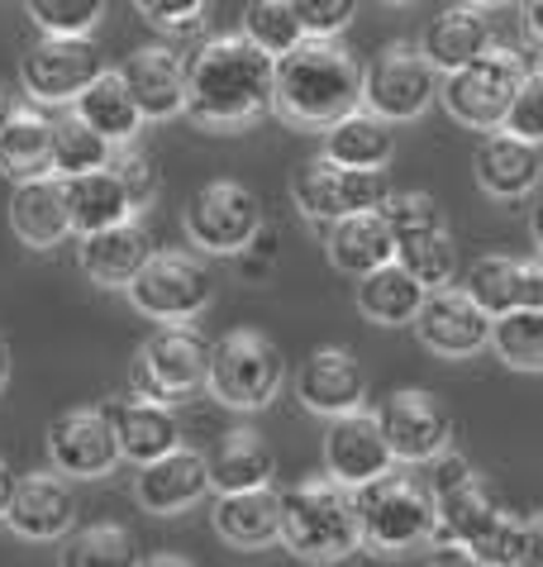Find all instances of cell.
I'll list each match as a JSON object with an SVG mask.
<instances>
[{"mask_svg":"<svg viewBox=\"0 0 543 567\" xmlns=\"http://www.w3.org/2000/svg\"><path fill=\"white\" fill-rule=\"evenodd\" d=\"M277 58L253 49L244 34L205 39L186 58V115L205 130H244L272 110Z\"/></svg>","mask_w":543,"mask_h":567,"instance_id":"obj_1","label":"cell"},{"mask_svg":"<svg viewBox=\"0 0 543 567\" xmlns=\"http://www.w3.org/2000/svg\"><path fill=\"white\" fill-rule=\"evenodd\" d=\"M272 110L296 130H334L362 110V68L339 39H306L296 53L277 58Z\"/></svg>","mask_w":543,"mask_h":567,"instance_id":"obj_2","label":"cell"},{"mask_svg":"<svg viewBox=\"0 0 543 567\" xmlns=\"http://www.w3.org/2000/svg\"><path fill=\"white\" fill-rule=\"evenodd\" d=\"M281 544L300 563H315V567L354 558L362 548L354 492L334 477L296 482L291 492H281Z\"/></svg>","mask_w":543,"mask_h":567,"instance_id":"obj_3","label":"cell"},{"mask_svg":"<svg viewBox=\"0 0 543 567\" xmlns=\"http://www.w3.org/2000/svg\"><path fill=\"white\" fill-rule=\"evenodd\" d=\"M354 506L362 548H372L381 558H401L410 548L429 544V534H434V496L410 472H387L381 482L362 486V492H354Z\"/></svg>","mask_w":543,"mask_h":567,"instance_id":"obj_4","label":"cell"},{"mask_svg":"<svg viewBox=\"0 0 543 567\" xmlns=\"http://www.w3.org/2000/svg\"><path fill=\"white\" fill-rule=\"evenodd\" d=\"M524 76H530V62H524L515 49L496 43L491 53H482L477 62H468L462 72L443 76L439 96H443V110L468 124V130H505L510 120V105H515Z\"/></svg>","mask_w":543,"mask_h":567,"instance_id":"obj_5","label":"cell"},{"mask_svg":"<svg viewBox=\"0 0 543 567\" xmlns=\"http://www.w3.org/2000/svg\"><path fill=\"white\" fill-rule=\"evenodd\" d=\"M286 382V362L263 329H229L211 343V386L229 411H263Z\"/></svg>","mask_w":543,"mask_h":567,"instance_id":"obj_6","label":"cell"},{"mask_svg":"<svg viewBox=\"0 0 543 567\" xmlns=\"http://www.w3.org/2000/svg\"><path fill=\"white\" fill-rule=\"evenodd\" d=\"M134 396L177 405L196 386L211 382V339L196 324H157L130 368Z\"/></svg>","mask_w":543,"mask_h":567,"instance_id":"obj_7","label":"cell"},{"mask_svg":"<svg viewBox=\"0 0 543 567\" xmlns=\"http://www.w3.org/2000/svg\"><path fill=\"white\" fill-rule=\"evenodd\" d=\"M291 196H296L300 215L315 219L319 229H329V225H339V219L387 210V200H391L396 192H391V177H387V172L339 167V163H329V157L319 153V157H310V163L296 172Z\"/></svg>","mask_w":543,"mask_h":567,"instance_id":"obj_8","label":"cell"},{"mask_svg":"<svg viewBox=\"0 0 543 567\" xmlns=\"http://www.w3.org/2000/svg\"><path fill=\"white\" fill-rule=\"evenodd\" d=\"M186 239L205 254H244L263 239V206L244 182H205L182 210Z\"/></svg>","mask_w":543,"mask_h":567,"instance_id":"obj_9","label":"cell"},{"mask_svg":"<svg viewBox=\"0 0 543 567\" xmlns=\"http://www.w3.org/2000/svg\"><path fill=\"white\" fill-rule=\"evenodd\" d=\"M439 86L443 76L429 68V58L414 43H387L362 72V105L387 124H406L439 101Z\"/></svg>","mask_w":543,"mask_h":567,"instance_id":"obj_10","label":"cell"},{"mask_svg":"<svg viewBox=\"0 0 543 567\" xmlns=\"http://www.w3.org/2000/svg\"><path fill=\"white\" fill-rule=\"evenodd\" d=\"M130 301L139 315L163 324H186L215 301V281L201 258L191 254H153V262L130 287Z\"/></svg>","mask_w":543,"mask_h":567,"instance_id":"obj_11","label":"cell"},{"mask_svg":"<svg viewBox=\"0 0 543 567\" xmlns=\"http://www.w3.org/2000/svg\"><path fill=\"white\" fill-rule=\"evenodd\" d=\"M110 68H105V58H101V43L95 39H53V34H43L34 49L24 53V91L34 101L43 105H58V101H72L91 86V82H101Z\"/></svg>","mask_w":543,"mask_h":567,"instance_id":"obj_12","label":"cell"},{"mask_svg":"<svg viewBox=\"0 0 543 567\" xmlns=\"http://www.w3.org/2000/svg\"><path fill=\"white\" fill-rule=\"evenodd\" d=\"M377 420H381V434H387L396 463H434L453 444L449 405H443L439 396H429V391H420V386L391 391V396L381 401Z\"/></svg>","mask_w":543,"mask_h":567,"instance_id":"obj_13","label":"cell"},{"mask_svg":"<svg viewBox=\"0 0 543 567\" xmlns=\"http://www.w3.org/2000/svg\"><path fill=\"white\" fill-rule=\"evenodd\" d=\"M48 463H53L58 477H76V482L110 477L120 463V439L110 415L91 411V405L58 415L48 424Z\"/></svg>","mask_w":543,"mask_h":567,"instance_id":"obj_14","label":"cell"},{"mask_svg":"<svg viewBox=\"0 0 543 567\" xmlns=\"http://www.w3.org/2000/svg\"><path fill=\"white\" fill-rule=\"evenodd\" d=\"M325 467H329L334 482L348 486V492H362V486L387 477L396 467V453L387 444V434H381V420L372 411H354V415L329 420Z\"/></svg>","mask_w":543,"mask_h":567,"instance_id":"obj_15","label":"cell"},{"mask_svg":"<svg viewBox=\"0 0 543 567\" xmlns=\"http://www.w3.org/2000/svg\"><path fill=\"white\" fill-rule=\"evenodd\" d=\"M491 315L472 301L462 287H443V291H429L420 315H414V334L429 353L439 358H472L491 343Z\"/></svg>","mask_w":543,"mask_h":567,"instance_id":"obj_16","label":"cell"},{"mask_svg":"<svg viewBox=\"0 0 543 567\" xmlns=\"http://www.w3.org/2000/svg\"><path fill=\"white\" fill-rule=\"evenodd\" d=\"M296 396L310 415H354L367 401V372L348 349H315L296 372Z\"/></svg>","mask_w":543,"mask_h":567,"instance_id":"obj_17","label":"cell"},{"mask_svg":"<svg viewBox=\"0 0 543 567\" xmlns=\"http://www.w3.org/2000/svg\"><path fill=\"white\" fill-rule=\"evenodd\" d=\"M120 82L130 86L143 120H172L186 115V58L172 53L167 43H143L120 62Z\"/></svg>","mask_w":543,"mask_h":567,"instance_id":"obj_18","label":"cell"},{"mask_svg":"<svg viewBox=\"0 0 543 567\" xmlns=\"http://www.w3.org/2000/svg\"><path fill=\"white\" fill-rule=\"evenodd\" d=\"M462 291H468L491 320L515 315V310H543V262L486 254L462 272Z\"/></svg>","mask_w":543,"mask_h":567,"instance_id":"obj_19","label":"cell"},{"mask_svg":"<svg viewBox=\"0 0 543 567\" xmlns=\"http://www.w3.org/2000/svg\"><path fill=\"white\" fill-rule=\"evenodd\" d=\"M6 525L29 544L72 539L76 496H72L68 477H58V472H29V477H20V492H14Z\"/></svg>","mask_w":543,"mask_h":567,"instance_id":"obj_20","label":"cell"},{"mask_svg":"<svg viewBox=\"0 0 543 567\" xmlns=\"http://www.w3.org/2000/svg\"><path fill=\"white\" fill-rule=\"evenodd\" d=\"M205 496H211V458L186 444L177 453H167V458L139 467L134 501L148 515H182Z\"/></svg>","mask_w":543,"mask_h":567,"instance_id":"obj_21","label":"cell"},{"mask_svg":"<svg viewBox=\"0 0 543 567\" xmlns=\"http://www.w3.org/2000/svg\"><path fill=\"white\" fill-rule=\"evenodd\" d=\"M153 254H157L153 234H148V225H139V219L86 234V239L76 244V262H82V272L95 287H124V291L139 281V272L153 262Z\"/></svg>","mask_w":543,"mask_h":567,"instance_id":"obj_22","label":"cell"},{"mask_svg":"<svg viewBox=\"0 0 543 567\" xmlns=\"http://www.w3.org/2000/svg\"><path fill=\"white\" fill-rule=\"evenodd\" d=\"M110 424H115V439H120V458H130L139 467H148L157 458L182 449V424L177 411L163 401H148V396H120L115 405H105Z\"/></svg>","mask_w":543,"mask_h":567,"instance_id":"obj_23","label":"cell"},{"mask_svg":"<svg viewBox=\"0 0 543 567\" xmlns=\"http://www.w3.org/2000/svg\"><path fill=\"white\" fill-rule=\"evenodd\" d=\"M10 229L24 248H58L72 229V210H68V186L62 177H39V182H20L10 196Z\"/></svg>","mask_w":543,"mask_h":567,"instance_id":"obj_24","label":"cell"},{"mask_svg":"<svg viewBox=\"0 0 543 567\" xmlns=\"http://www.w3.org/2000/svg\"><path fill=\"white\" fill-rule=\"evenodd\" d=\"M472 167H477V186H482L486 196L520 200V196H530L543 177V153H539V144H524V138H515L510 130H496L482 138Z\"/></svg>","mask_w":543,"mask_h":567,"instance_id":"obj_25","label":"cell"},{"mask_svg":"<svg viewBox=\"0 0 543 567\" xmlns=\"http://www.w3.org/2000/svg\"><path fill=\"white\" fill-rule=\"evenodd\" d=\"M496 49V39H491V20L477 6H453L429 20L424 39H420V53L429 58V68L439 76H453L462 72L468 62H477L482 53Z\"/></svg>","mask_w":543,"mask_h":567,"instance_id":"obj_26","label":"cell"},{"mask_svg":"<svg viewBox=\"0 0 543 567\" xmlns=\"http://www.w3.org/2000/svg\"><path fill=\"white\" fill-rule=\"evenodd\" d=\"M325 254L329 262L348 277H372L377 267L396 262V234L387 225V215L372 210V215H354V219H339V225L325 229Z\"/></svg>","mask_w":543,"mask_h":567,"instance_id":"obj_27","label":"cell"},{"mask_svg":"<svg viewBox=\"0 0 543 567\" xmlns=\"http://www.w3.org/2000/svg\"><path fill=\"white\" fill-rule=\"evenodd\" d=\"M505 511L501 501L491 496V486L482 477H472L468 486H458L449 496H434V534H429V544L434 548H468L482 539V534L496 525Z\"/></svg>","mask_w":543,"mask_h":567,"instance_id":"obj_28","label":"cell"},{"mask_svg":"<svg viewBox=\"0 0 543 567\" xmlns=\"http://www.w3.org/2000/svg\"><path fill=\"white\" fill-rule=\"evenodd\" d=\"M215 534L229 548H267L281 544V496L263 486V492H234L215 501Z\"/></svg>","mask_w":543,"mask_h":567,"instance_id":"obj_29","label":"cell"},{"mask_svg":"<svg viewBox=\"0 0 543 567\" xmlns=\"http://www.w3.org/2000/svg\"><path fill=\"white\" fill-rule=\"evenodd\" d=\"M0 172L20 186L53 177V120L34 105H20L0 130Z\"/></svg>","mask_w":543,"mask_h":567,"instance_id":"obj_30","label":"cell"},{"mask_svg":"<svg viewBox=\"0 0 543 567\" xmlns=\"http://www.w3.org/2000/svg\"><path fill=\"white\" fill-rule=\"evenodd\" d=\"M325 157L358 172H387V163L396 157V124H387L362 105L348 120L334 124V130H325Z\"/></svg>","mask_w":543,"mask_h":567,"instance_id":"obj_31","label":"cell"},{"mask_svg":"<svg viewBox=\"0 0 543 567\" xmlns=\"http://www.w3.org/2000/svg\"><path fill=\"white\" fill-rule=\"evenodd\" d=\"M272 472H277V458L263 444V434L253 430H229L211 453V486L219 496L263 492V486H272Z\"/></svg>","mask_w":543,"mask_h":567,"instance_id":"obj_32","label":"cell"},{"mask_svg":"<svg viewBox=\"0 0 543 567\" xmlns=\"http://www.w3.org/2000/svg\"><path fill=\"white\" fill-rule=\"evenodd\" d=\"M68 186V210H72V229L82 234H101L110 225H124L134 219V200L124 192V182L115 177V167H101V172H86V177H72L62 182Z\"/></svg>","mask_w":543,"mask_h":567,"instance_id":"obj_33","label":"cell"},{"mask_svg":"<svg viewBox=\"0 0 543 567\" xmlns=\"http://www.w3.org/2000/svg\"><path fill=\"white\" fill-rule=\"evenodd\" d=\"M424 287L414 281L401 262H387V267H377L372 277H362L358 281V310L367 315L372 324H387V329H396V324H414V315H420V306H424Z\"/></svg>","mask_w":543,"mask_h":567,"instance_id":"obj_34","label":"cell"},{"mask_svg":"<svg viewBox=\"0 0 543 567\" xmlns=\"http://www.w3.org/2000/svg\"><path fill=\"white\" fill-rule=\"evenodd\" d=\"M76 120H86L105 144H130V138L143 130V110L134 105L130 86L120 82V72H105L101 82H91L82 96H76Z\"/></svg>","mask_w":543,"mask_h":567,"instance_id":"obj_35","label":"cell"},{"mask_svg":"<svg viewBox=\"0 0 543 567\" xmlns=\"http://www.w3.org/2000/svg\"><path fill=\"white\" fill-rule=\"evenodd\" d=\"M110 148L115 144H105L86 120H76V115L53 120V177L72 182V177H86V172L110 167L115 163V153Z\"/></svg>","mask_w":543,"mask_h":567,"instance_id":"obj_36","label":"cell"},{"mask_svg":"<svg viewBox=\"0 0 543 567\" xmlns=\"http://www.w3.org/2000/svg\"><path fill=\"white\" fill-rule=\"evenodd\" d=\"M238 34H244L253 49H263L267 58H286L306 43V24H300L291 0H248Z\"/></svg>","mask_w":543,"mask_h":567,"instance_id":"obj_37","label":"cell"},{"mask_svg":"<svg viewBox=\"0 0 543 567\" xmlns=\"http://www.w3.org/2000/svg\"><path fill=\"white\" fill-rule=\"evenodd\" d=\"M396 262H401L424 291H443L458 281V244L449 229H429V234H414V239H401L396 244Z\"/></svg>","mask_w":543,"mask_h":567,"instance_id":"obj_38","label":"cell"},{"mask_svg":"<svg viewBox=\"0 0 543 567\" xmlns=\"http://www.w3.org/2000/svg\"><path fill=\"white\" fill-rule=\"evenodd\" d=\"M139 544L124 525H86L62 544L58 567H139Z\"/></svg>","mask_w":543,"mask_h":567,"instance_id":"obj_39","label":"cell"},{"mask_svg":"<svg viewBox=\"0 0 543 567\" xmlns=\"http://www.w3.org/2000/svg\"><path fill=\"white\" fill-rule=\"evenodd\" d=\"M491 349L501 353L505 368L515 372H543V310H515L491 324Z\"/></svg>","mask_w":543,"mask_h":567,"instance_id":"obj_40","label":"cell"},{"mask_svg":"<svg viewBox=\"0 0 543 567\" xmlns=\"http://www.w3.org/2000/svg\"><path fill=\"white\" fill-rule=\"evenodd\" d=\"M29 20L53 39H91L105 20V0H29Z\"/></svg>","mask_w":543,"mask_h":567,"instance_id":"obj_41","label":"cell"},{"mask_svg":"<svg viewBox=\"0 0 543 567\" xmlns=\"http://www.w3.org/2000/svg\"><path fill=\"white\" fill-rule=\"evenodd\" d=\"M381 215H387V225H391V234H396V244H401V239H414V234H429V229H449V225H443L439 200L429 196V192H396Z\"/></svg>","mask_w":543,"mask_h":567,"instance_id":"obj_42","label":"cell"},{"mask_svg":"<svg viewBox=\"0 0 543 567\" xmlns=\"http://www.w3.org/2000/svg\"><path fill=\"white\" fill-rule=\"evenodd\" d=\"M524 539H530V519H520V515L505 511L496 525H491L482 539L468 548V554H472L477 563H486V567H515L520 554H524Z\"/></svg>","mask_w":543,"mask_h":567,"instance_id":"obj_43","label":"cell"},{"mask_svg":"<svg viewBox=\"0 0 543 567\" xmlns=\"http://www.w3.org/2000/svg\"><path fill=\"white\" fill-rule=\"evenodd\" d=\"M139 14L157 29H167L172 39H191L201 29V14L211 0H134Z\"/></svg>","mask_w":543,"mask_h":567,"instance_id":"obj_44","label":"cell"},{"mask_svg":"<svg viewBox=\"0 0 543 567\" xmlns=\"http://www.w3.org/2000/svg\"><path fill=\"white\" fill-rule=\"evenodd\" d=\"M505 130L515 138H524V144H543V72L539 68H530V76H524L520 96L510 105Z\"/></svg>","mask_w":543,"mask_h":567,"instance_id":"obj_45","label":"cell"},{"mask_svg":"<svg viewBox=\"0 0 543 567\" xmlns=\"http://www.w3.org/2000/svg\"><path fill=\"white\" fill-rule=\"evenodd\" d=\"M300 24H306V39H339L358 14V0H291Z\"/></svg>","mask_w":543,"mask_h":567,"instance_id":"obj_46","label":"cell"},{"mask_svg":"<svg viewBox=\"0 0 543 567\" xmlns=\"http://www.w3.org/2000/svg\"><path fill=\"white\" fill-rule=\"evenodd\" d=\"M110 167H115V177L124 182V192H130V200H134V210H143L157 196V167H153L148 153H134L130 148V153H120Z\"/></svg>","mask_w":543,"mask_h":567,"instance_id":"obj_47","label":"cell"},{"mask_svg":"<svg viewBox=\"0 0 543 567\" xmlns=\"http://www.w3.org/2000/svg\"><path fill=\"white\" fill-rule=\"evenodd\" d=\"M477 477L472 472V463L462 458V453H443V458H434L429 463V496H449V492H458V486H468Z\"/></svg>","mask_w":543,"mask_h":567,"instance_id":"obj_48","label":"cell"},{"mask_svg":"<svg viewBox=\"0 0 543 567\" xmlns=\"http://www.w3.org/2000/svg\"><path fill=\"white\" fill-rule=\"evenodd\" d=\"M515 567H543V519H530V539H524V554Z\"/></svg>","mask_w":543,"mask_h":567,"instance_id":"obj_49","label":"cell"},{"mask_svg":"<svg viewBox=\"0 0 543 567\" xmlns=\"http://www.w3.org/2000/svg\"><path fill=\"white\" fill-rule=\"evenodd\" d=\"M14 492H20V477H14V467L0 458V519L10 515V506H14Z\"/></svg>","mask_w":543,"mask_h":567,"instance_id":"obj_50","label":"cell"},{"mask_svg":"<svg viewBox=\"0 0 543 567\" xmlns=\"http://www.w3.org/2000/svg\"><path fill=\"white\" fill-rule=\"evenodd\" d=\"M429 567H486V563H477L472 554H462V548H443V554L429 563Z\"/></svg>","mask_w":543,"mask_h":567,"instance_id":"obj_51","label":"cell"},{"mask_svg":"<svg viewBox=\"0 0 543 567\" xmlns=\"http://www.w3.org/2000/svg\"><path fill=\"white\" fill-rule=\"evenodd\" d=\"M524 29L543 43V0H524Z\"/></svg>","mask_w":543,"mask_h":567,"instance_id":"obj_52","label":"cell"},{"mask_svg":"<svg viewBox=\"0 0 543 567\" xmlns=\"http://www.w3.org/2000/svg\"><path fill=\"white\" fill-rule=\"evenodd\" d=\"M139 567H196V563L182 558V554H153V558H143Z\"/></svg>","mask_w":543,"mask_h":567,"instance_id":"obj_53","label":"cell"},{"mask_svg":"<svg viewBox=\"0 0 543 567\" xmlns=\"http://www.w3.org/2000/svg\"><path fill=\"white\" fill-rule=\"evenodd\" d=\"M14 110H20V105H14V91H10L6 82H0V130H6V124H10Z\"/></svg>","mask_w":543,"mask_h":567,"instance_id":"obj_54","label":"cell"},{"mask_svg":"<svg viewBox=\"0 0 543 567\" xmlns=\"http://www.w3.org/2000/svg\"><path fill=\"white\" fill-rule=\"evenodd\" d=\"M6 382H10V343L0 334V391H6Z\"/></svg>","mask_w":543,"mask_h":567,"instance_id":"obj_55","label":"cell"},{"mask_svg":"<svg viewBox=\"0 0 543 567\" xmlns=\"http://www.w3.org/2000/svg\"><path fill=\"white\" fill-rule=\"evenodd\" d=\"M530 234H534V244L543 248V200L534 206V215H530Z\"/></svg>","mask_w":543,"mask_h":567,"instance_id":"obj_56","label":"cell"},{"mask_svg":"<svg viewBox=\"0 0 543 567\" xmlns=\"http://www.w3.org/2000/svg\"><path fill=\"white\" fill-rule=\"evenodd\" d=\"M468 6H477V10H501V6H515V0H468Z\"/></svg>","mask_w":543,"mask_h":567,"instance_id":"obj_57","label":"cell"},{"mask_svg":"<svg viewBox=\"0 0 543 567\" xmlns=\"http://www.w3.org/2000/svg\"><path fill=\"white\" fill-rule=\"evenodd\" d=\"M530 68H539V72H543V49H539V58H534V62H530Z\"/></svg>","mask_w":543,"mask_h":567,"instance_id":"obj_58","label":"cell"},{"mask_svg":"<svg viewBox=\"0 0 543 567\" xmlns=\"http://www.w3.org/2000/svg\"><path fill=\"white\" fill-rule=\"evenodd\" d=\"M391 6H406V0H391Z\"/></svg>","mask_w":543,"mask_h":567,"instance_id":"obj_59","label":"cell"}]
</instances>
